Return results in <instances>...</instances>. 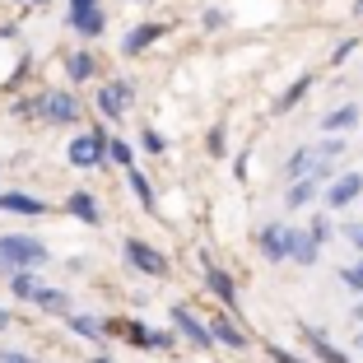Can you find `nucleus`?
I'll use <instances>...</instances> for the list:
<instances>
[{
	"mask_svg": "<svg viewBox=\"0 0 363 363\" xmlns=\"http://www.w3.org/2000/svg\"><path fill=\"white\" fill-rule=\"evenodd\" d=\"M0 210H14V214H43L47 201H38V196H23V191H5L0 196Z\"/></svg>",
	"mask_w": 363,
	"mask_h": 363,
	"instance_id": "nucleus-8",
	"label": "nucleus"
},
{
	"mask_svg": "<svg viewBox=\"0 0 363 363\" xmlns=\"http://www.w3.org/2000/svg\"><path fill=\"white\" fill-rule=\"evenodd\" d=\"M126 257H130V266H135V270H145V275H168V261H163L159 252H154V247L135 242V238L126 242Z\"/></svg>",
	"mask_w": 363,
	"mask_h": 363,
	"instance_id": "nucleus-2",
	"label": "nucleus"
},
{
	"mask_svg": "<svg viewBox=\"0 0 363 363\" xmlns=\"http://www.w3.org/2000/svg\"><path fill=\"white\" fill-rule=\"evenodd\" d=\"M70 5H75L70 19H89V14H98V0H70Z\"/></svg>",
	"mask_w": 363,
	"mask_h": 363,
	"instance_id": "nucleus-23",
	"label": "nucleus"
},
{
	"mask_svg": "<svg viewBox=\"0 0 363 363\" xmlns=\"http://www.w3.org/2000/svg\"><path fill=\"white\" fill-rule=\"evenodd\" d=\"M98 154H103V135H79V140H70V163H75V168H94Z\"/></svg>",
	"mask_w": 363,
	"mask_h": 363,
	"instance_id": "nucleus-4",
	"label": "nucleus"
},
{
	"mask_svg": "<svg viewBox=\"0 0 363 363\" xmlns=\"http://www.w3.org/2000/svg\"><path fill=\"white\" fill-rule=\"evenodd\" d=\"M130 186H135V196H140V205H145V210H154V196H150V182L140 177V172H130Z\"/></svg>",
	"mask_w": 363,
	"mask_h": 363,
	"instance_id": "nucleus-22",
	"label": "nucleus"
},
{
	"mask_svg": "<svg viewBox=\"0 0 363 363\" xmlns=\"http://www.w3.org/2000/svg\"><path fill=\"white\" fill-rule=\"evenodd\" d=\"M33 298L43 303L47 312H65V294H61V289H38V294H33Z\"/></svg>",
	"mask_w": 363,
	"mask_h": 363,
	"instance_id": "nucleus-17",
	"label": "nucleus"
},
{
	"mask_svg": "<svg viewBox=\"0 0 363 363\" xmlns=\"http://www.w3.org/2000/svg\"><path fill=\"white\" fill-rule=\"evenodd\" d=\"M70 214H79V219H89V224H94V219H98V205H94V196L75 191V196H70Z\"/></svg>",
	"mask_w": 363,
	"mask_h": 363,
	"instance_id": "nucleus-15",
	"label": "nucleus"
},
{
	"mask_svg": "<svg viewBox=\"0 0 363 363\" xmlns=\"http://www.w3.org/2000/svg\"><path fill=\"white\" fill-rule=\"evenodd\" d=\"M359 345H363V335H359Z\"/></svg>",
	"mask_w": 363,
	"mask_h": 363,
	"instance_id": "nucleus-35",
	"label": "nucleus"
},
{
	"mask_svg": "<svg viewBox=\"0 0 363 363\" xmlns=\"http://www.w3.org/2000/svg\"><path fill=\"white\" fill-rule=\"evenodd\" d=\"M112 159H117L121 168H130V145H121V140H117V145H112Z\"/></svg>",
	"mask_w": 363,
	"mask_h": 363,
	"instance_id": "nucleus-26",
	"label": "nucleus"
},
{
	"mask_svg": "<svg viewBox=\"0 0 363 363\" xmlns=\"http://www.w3.org/2000/svg\"><path fill=\"white\" fill-rule=\"evenodd\" d=\"M130 103V84L126 79H117V84H107L103 94H98V107H103L107 117H121V107Z\"/></svg>",
	"mask_w": 363,
	"mask_h": 363,
	"instance_id": "nucleus-6",
	"label": "nucleus"
},
{
	"mask_svg": "<svg viewBox=\"0 0 363 363\" xmlns=\"http://www.w3.org/2000/svg\"><path fill=\"white\" fill-rule=\"evenodd\" d=\"M354 121H359V107H340V112H331L321 126H326V130H350Z\"/></svg>",
	"mask_w": 363,
	"mask_h": 363,
	"instance_id": "nucleus-14",
	"label": "nucleus"
},
{
	"mask_svg": "<svg viewBox=\"0 0 363 363\" xmlns=\"http://www.w3.org/2000/svg\"><path fill=\"white\" fill-rule=\"evenodd\" d=\"M289 257L303 261V266H312V261H317V238H312V233H294V228H289Z\"/></svg>",
	"mask_w": 363,
	"mask_h": 363,
	"instance_id": "nucleus-9",
	"label": "nucleus"
},
{
	"mask_svg": "<svg viewBox=\"0 0 363 363\" xmlns=\"http://www.w3.org/2000/svg\"><path fill=\"white\" fill-rule=\"evenodd\" d=\"M312 163H317V154H312V150H298L294 159H289V172H294V177H303V172H312Z\"/></svg>",
	"mask_w": 363,
	"mask_h": 363,
	"instance_id": "nucleus-19",
	"label": "nucleus"
},
{
	"mask_svg": "<svg viewBox=\"0 0 363 363\" xmlns=\"http://www.w3.org/2000/svg\"><path fill=\"white\" fill-rule=\"evenodd\" d=\"M145 150H150V154H163V135H159V130H145Z\"/></svg>",
	"mask_w": 363,
	"mask_h": 363,
	"instance_id": "nucleus-25",
	"label": "nucleus"
},
{
	"mask_svg": "<svg viewBox=\"0 0 363 363\" xmlns=\"http://www.w3.org/2000/svg\"><path fill=\"white\" fill-rule=\"evenodd\" d=\"M159 23H140V28L135 33H130V38H126V43H121V52H126V56H140V52H145V47H150L154 43V38H159Z\"/></svg>",
	"mask_w": 363,
	"mask_h": 363,
	"instance_id": "nucleus-10",
	"label": "nucleus"
},
{
	"mask_svg": "<svg viewBox=\"0 0 363 363\" xmlns=\"http://www.w3.org/2000/svg\"><path fill=\"white\" fill-rule=\"evenodd\" d=\"M312 196H317V182L308 177V182H294V191H289L284 201H289V210H303V205H308Z\"/></svg>",
	"mask_w": 363,
	"mask_h": 363,
	"instance_id": "nucleus-13",
	"label": "nucleus"
},
{
	"mask_svg": "<svg viewBox=\"0 0 363 363\" xmlns=\"http://www.w3.org/2000/svg\"><path fill=\"white\" fill-rule=\"evenodd\" d=\"M14 289H19V294H28V298H33V294H38V279H33L28 270H23V275H14Z\"/></svg>",
	"mask_w": 363,
	"mask_h": 363,
	"instance_id": "nucleus-24",
	"label": "nucleus"
},
{
	"mask_svg": "<svg viewBox=\"0 0 363 363\" xmlns=\"http://www.w3.org/2000/svg\"><path fill=\"white\" fill-rule=\"evenodd\" d=\"M261 247H266L270 261L289 257V228H266V233H261Z\"/></svg>",
	"mask_w": 363,
	"mask_h": 363,
	"instance_id": "nucleus-11",
	"label": "nucleus"
},
{
	"mask_svg": "<svg viewBox=\"0 0 363 363\" xmlns=\"http://www.w3.org/2000/svg\"><path fill=\"white\" fill-rule=\"evenodd\" d=\"M98 363H107V359H98Z\"/></svg>",
	"mask_w": 363,
	"mask_h": 363,
	"instance_id": "nucleus-34",
	"label": "nucleus"
},
{
	"mask_svg": "<svg viewBox=\"0 0 363 363\" xmlns=\"http://www.w3.org/2000/svg\"><path fill=\"white\" fill-rule=\"evenodd\" d=\"M47 261V247L38 242V238H23V233H10V238H0V270L5 275H23V270L33 266H43Z\"/></svg>",
	"mask_w": 363,
	"mask_h": 363,
	"instance_id": "nucleus-1",
	"label": "nucleus"
},
{
	"mask_svg": "<svg viewBox=\"0 0 363 363\" xmlns=\"http://www.w3.org/2000/svg\"><path fill=\"white\" fill-rule=\"evenodd\" d=\"M210 289L219 294V298H228V303H233V279H228L224 270H210Z\"/></svg>",
	"mask_w": 363,
	"mask_h": 363,
	"instance_id": "nucleus-20",
	"label": "nucleus"
},
{
	"mask_svg": "<svg viewBox=\"0 0 363 363\" xmlns=\"http://www.w3.org/2000/svg\"><path fill=\"white\" fill-rule=\"evenodd\" d=\"M0 363H33V359H23V354H10V350H5V354H0Z\"/></svg>",
	"mask_w": 363,
	"mask_h": 363,
	"instance_id": "nucleus-30",
	"label": "nucleus"
},
{
	"mask_svg": "<svg viewBox=\"0 0 363 363\" xmlns=\"http://www.w3.org/2000/svg\"><path fill=\"white\" fill-rule=\"evenodd\" d=\"M0 326H10V312H5V308H0Z\"/></svg>",
	"mask_w": 363,
	"mask_h": 363,
	"instance_id": "nucleus-32",
	"label": "nucleus"
},
{
	"mask_svg": "<svg viewBox=\"0 0 363 363\" xmlns=\"http://www.w3.org/2000/svg\"><path fill=\"white\" fill-rule=\"evenodd\" d=\"M89 75H94V56H89V52L70 56V79H89Z\"/></svg>",
	"mask_w": 363,
	"mask_h": 363,
	"instance_id": "nucleus-18",
	"label": "nucleus"
},
{
	"mask_svg": "<svg viewBox=\"0 0 363 363\" xmlns=\"http://www.w3.org/2000/svg\"><path fill=\"white\" fill-rule=\"evenodd\" d=\"M303 89H308V79H298V84L289 89V94H284V103H279V107H289V103H298V98H303Z\"/></svg>",
	"mask_w": 363,
	"mask_h": 363,
	"instance_id": "nucleus-27",
	"label": "nucleus"
},
{
	"mask_svg": "<svg viewBox=\"0 0 363 363\" xmlns=\"http://www.w3.org/2000/svg\"><path fill=\"white\" fill-rule=\"evenodd\" d=\"M354 10H359V14H363V0H359V5H354Z\"/></svg>",
	"mask_w": 363,
	"mask_h": 363,
	"instance_id": "nucleus-33",
	"label": "nucleus"
},
{
	"mask_svg": "<svg viewBox=\"0 0 363 363\" xmlns=\"http://www.w3.org/2000/svg\"><path fill=\"white\" fill-rule=\"evenodd\" d=\"M359 191H363V172H345V177L331 186V191H326V201H331L335 210H345V205H350Z\"/></svg>",
	"mask_w": 363,
	"mask_h": 363,
	"instance_id": "nucleus-5",
	"label": "nucleus"
},
{
	"mask_svg": "<svg viewBox=\"0 0 363 363\" xmlns=\"http://www.w3.org/2000/svg\"><path fill=\"white\" fill-rule=\"evenodd\" d=\"M38 107H43L47 121H75V98H70V94H47Z\"/></svg>",
	"mask_w": 363,
	"mask_h": 363,
	"instance_id": "nucleus-7",
	"label": "nucleus"
},
{
	"mask_svg": "<svg viewBox=\"0 0 363 363\" xmlns=\"http://www.w3.org/2000/svg\"><path fill=\"white\" fill-rule=\"evenodd\" d=\"M312 350H317V359H321V363H350L340 350H335V345H326V340H321L317 331H312Z\"/></svg>",
	"mask_w": 363,
	"mask_h": 363,
	"instance_id": "nucleus-16",
	"label": "nucleus"
},
{
	"mask_svg": "<svg viewBox=\"0 0 363 363\" xmlns=\"http://www.w3.org/2000/svg\"><path fill=\"white\" fill-rule=\"evenodd\" d=\"M270 354H275L279 363H298V359H294V354H284V350H270Z\"/></svg>",
	"mask_w": 363,
	"mask_h": 363,
	"instance_id": "nucleus-31",
	"label": "nucleus"
},
{
	"mask_svg": "<svg viewBox=\"0 0 363 363\" xmlns=\"http://www.w3.org/2000/svg\"><path fill=\"white\" fill-rule=\"evenodd\" d=\"M210 335H214V340H219V345H228V350H242V331H238V326H233V321H214V326H210Z\"/></svg>",
	"mask_w": 363,
	"mask_h": 363,
	"instance_id": "nucleus-12",
	"label": "nucleus"
},
{
	"mask_svg": "<svg viewBox=\"0 0 363 363\" xmlns=\"http://www.w3.org/2000/svg\"><path fill=\"white\" fill-rule=\"evenodd\" d=\"M345 233H350V242H354V247H363V224H354V228H345Z\"/></svg>",
	"mask_w": 363,
	"mask_h": 363,
	"instance_id": "nucleus-29",
	"label": "nucleus"
},
{
	"mask_svg": "<svg viewBox=\"0 0 363 363\" xmlns=\"http://www.w3.org/2000/svg\"><path fill=\"white\" fill-rule=\"evenodd\" d=\"M345 284H354V289H363V266H350V270H345Z\"/></svg>",
	"mask_w": 363,
	"mask_h": 363,
	"instance_id": "nucleus-28",
	"label": "nucleus"
},
{
	"mask_svg": "<svg viewBox=\"0 0 363 363\" xmlns=\"http://www.w3.org/2000/svg\"><path fill=\"white\" fill-rule=\"evenodd\" d=\"M70 326H75L79 335H89V340H98V335H103V326H98L94 317H70Z\"/></svg>",
	"mask_w": 363,
	"mask_h": 363,
	"instance_id": "nucleus-21",
	"label": "nucleus"
},
{
	"mask_svg": "<svg viewBox=\"0 0 363 363\" xmlns=\"http://www.w3.org/2000/svg\"><path fill=\"white\" fill-rule=\"evenodd\" d=\"M172 326H177V331L186 335L191 345H201V350H205V345L214 340V335H210V326H201V321H196V317H191L186 308H172Z\"/></svg>",
	"mask_w": 363,
	"mask_h": 363,
	"instance_id": "nucleus-3",
	"label": "nucleus"
}]
</instances>
